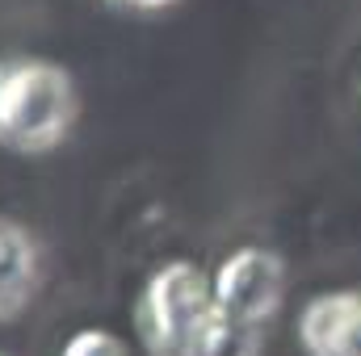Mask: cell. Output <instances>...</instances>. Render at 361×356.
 <instances>
[{"mask_svg": "<svg viewBox=\"0 0 361 356\" xmlns=\"http://www.w3.org/2000/svg\"><path fill=\"white\" fill-rule=\"evenodd\" d=\"M80 113L76 80L63 63L38 55L0 59V147L17 155L55 151Z\"/></svg>", "mask_w": 361, "mask_h": 356, "instance_id": "6da1fadb", "label": "cell"}, {"mask_svg": "<svg viewBox=\"0 0 361 356\" xmlns=\"http://www.w3.org/2000/svg\"><path fill=\"white\" fill-rule=\"evenodd\" d=\"M214 306L210 276L189 260L160 265L139 293V336L152 356H180L197 319Z\"/></svg>", "mask_w": 361, "mask_h": 356, "instance_id": "7a4b0ae2", "label": "cell"}, {"mask_svg": "<svg viewBox=\"0 0 361 356\" xmlns=\"http://www.w3.org/2000/svg\"><path fill=\"white\" fill-rule=\"evenodd\" d=\"M210 298L223 314L265 327L286 298V260L269 248H235L210 276Z\"/></svg>", "mask_w": 361, "mask_h": 356, "instance_id": "3957f363", "label": "cell"}, {"mask_svg": "<svg viewBox=\"0 0 361 356\" xmlns=\"http://www.w3.org/2000/svg\"><path fill=\"white\" fill-rule=\"evenodd\" d=\"M298 344L307 356H361V289L315 293L298 310Z\"/></svg>", "mask_w": 361, "mask_h": 356, "instance_id": "277c9868", "label": "cell"}, {"mask_svg": "<svg viewBox=\"0 0 361 356\" xmlns=\"http://www.w3.org/2000/svg\"><path fill=\"white\" fill-rule=\"evenodd\" d=\"M38 239L21 222L0 214V319H17L30 306V298L38 293Z\"/></svg>", "mask_w": 361, "mask_h": 356, "instance_id": "5b68a950", "label": "cell"}, {"mask_svg": "<svg viewBox=\"0 0 361 356\" xmlns=\"http://www.w3.org/2000/svg\"><path fill=\"white\" fill-rule=\"evenodd\" d=\"M265 327H252V323H240L231 314H223L219 306H210L197 327L189 331L180 356H261L265 348Z\"/></svg>", "mask_w": 361, "mask_h": 356, "instance_id": "8992f818", "label": "cell"}, {"mask_svg": "<svg viewBox=\"0 0 361 356\" xmlns=\"http://www.w3.org/2000/svg\"><path fill=\"white\" fill-rule=\"evenodd\" d=\"M59 356H130V352H126V344H122L114 331L85 327V331H76V336L63 344V352Z\"/></svg>", "mask_w": 361, "mask_h": 356, "instance_id": "52a82bcc", "label": "cell"}, {"mask_svg": "<svg viewBox=\"0 0 361 356\" xmlns=\"http://www.w3.org/2000/svg\"><path fill=\"white\" fill-rule=\"evenodd\" d=\"M122 8H135V13H164V8H173L180 0H118Z\"/></svg>", "mask_w": 361, "mask_h": 356, "instance_id": "ba28073f", "label": "cell"}, {"mask_svg": "<svg viewBox=\"0 0 361 356\" xmlns=\"http://www.w3.org/2000/svg\"><path fill=\"white\" fill-rule=\"evenodd\" d=\"M357 92H361V76H357Z\"/></svg>", "mask_w": 361, "mask_h": 356, "instance_id": "9c48e42d", "label": "cell"}, {"mask_svg": "<svg viewBox=\"0 0 361 356\" xmlns=\"http://www.w3.org/2000/svg\"><path fill=\"white\" fill-rule=\"evenodd\" d=\"M0 356H8V352H0Z\"/></svg>", "mask_w": 361, "mask_h": 356, "instance_id": "30bf717a", "label": "cell"}]
</instances>
